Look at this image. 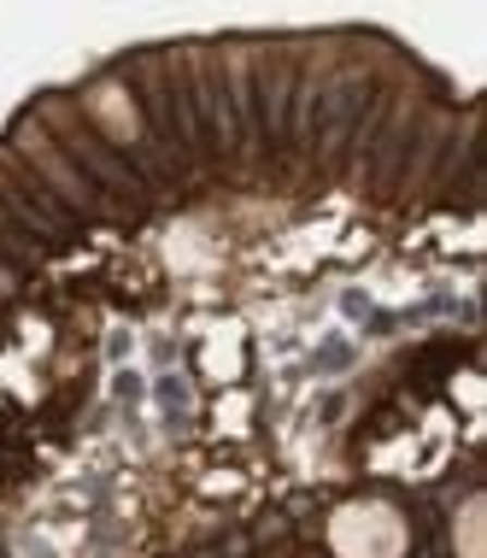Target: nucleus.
I'll return each mask as SVG.
<instances>
[{
  "label": "nucleus",
  "instance_id": "1",
  "mask_svg": "<svg viewBox=\"0 0 487 558\" xmlns=\"http://www.w3.org/2000/svg\"><path fill=\"white\" fill-rule=\"evenodd\" d=\"M411 523L393 500H346L329 511V553L334 558H405Z\"/></svg>",
  "mask_w": 487,
  "mask_h": 558
},
{
  "label": "nucleus",
  "instance_id": "2",
  "mask_svg": "<svg viewBox=\"0 0 487 558\" xmlns=\"http://www.w3.org/2000/svg\"><path fill=\"white\" fill-rule=\"evenodd\" d=\"M452 541H459V558H482V494H470L452 518Z\"/></svg>",
  "mask_w": 487,
  "mask_h": 558
}]
</instances>
